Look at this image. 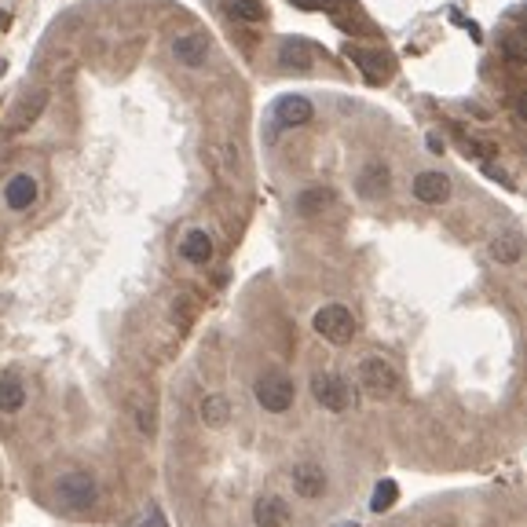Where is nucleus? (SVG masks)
I'll return each mask as SVG.
<instances>
[{
    "label": "nucleus",
    "mask_w": 527,
    "mask_h": 527,
    "mask_svg": "<svg viewBox=\"0 0 527 527\" xmlns=\"http://www.w3.org/2000/svg\"><path fill=\"white\" fill-rule=\"evenodd\" d=\"M348 59L362 70V77L370 81V85H381V81L392 73V66H388V59L381 55V52H362V48H348Z\"/></svg>",
    "instance_id": "4468645a"
},
{
    "label": "nucleus",
    "mask_w": 527,
    "mask_h": 527,
    "mask_svg": "<svg viewBox=\"0 0 527 527\" xmlns=\"http://www.w3.org/2000/svg\"><path fill=\"white\" fill-rule=\"evenodd\" d=\"M224 4H227V12H231L234 19H242V22H260V19L268 15L260 0H224Z\"/></svg>",
    "instance_id": "412c9836"
},
{
    "label": "nucleus",
    "mask_w": 527,
    "mask_h": 527,
    "mask_svg": "<svg viewBox=\"0 0 527 527\" xmlns=\"http://www.w3.org/2000/svg\"><path fill=\"white\" fill-rule=\"evenodd\" d=\"M209 37L206 33H180L176 40H173V55H176V63H183V66H206V59H209Z\"/></svg>",
    "instance_id": "9d476101"
},
{
    "label": "nucleus",
    "mask_w": 527,
    "mask_h": 527,
    "mask_svg": "<svg viewBox=\"0 0 527 527\" xmlns=\"http://www.w3.org/2000/svg\"><path fill=\"white\" fill-rule=\"evenodd\" d=\"M388 187H392L388 166H378V161H370V166L359 173V194H362V198H381Z\"/></svg>",
    "instance_id": "2eb2a0df"
},
{
    "label": "nucleus",
    "mask_w": 527,
    "mask_h": 527,
    "mask_svg": "<svg viewBox=\"0 0 527 527\" xmlns=\"http://www.w3.org/2000/svg\"><path fill=\"white\" fill-rule=\"evenodd\" d=\"M290 480H293V491L301 498H322L327 495V472H322V465H315V462H297Z\"/></svg>",
    "instance_id": "1a4fd4ad"
},
{
    "label": "nucleus",
    "mask_w": 527,
    "mask_h": 527,
    "mask_svg": "<svg viewBox=\"0 0 527 527\" xmlns=\"http://www.w3.org/2000/svg\"><path fill=\"white\" fill-rule=\"evenodd\" d=\"M315 59H319V48L311 45V40H304V37H286L278 45V63L286 70H311Z\"/></svg>",
    "instance_id": "6e6552de"
},
{
    "label": "nucleus",
    "mask_w": 527,
    "mask_h": 527,
    "mask_svg": "<svg viewBox=\"0 0 527 527\" xmlns=\"http://www.w3.org/2000/svg\"><path fill=\"white\" fill-rule=\"evenodd\" d=\"M491 257H495L498 264H516V260L523 257V242H520V234H516V231L498 234V238L491 242Z\"/></svg>",
    "instance_id": "a211bd4d"
},
{
    "label": "nucleus",
    "mask_w": 527,
    "mask_h": 527,
    "mask_svg": "<svg viewBox=\"0 0 527 527\" xmlns=\"http://www.w3.org/2000/svg\"><path fill=\"white\" fill-rule=\"evenodd\" d=\"M26 407V385L15 374L0 378V414H19Z\"/></svg>",
    "instance_id": "dca6fc26"
},
{
    "label": "nucleus",
    "mask_w": 527,
    "mask_h": 527,
    "mask_svg": "<svg viewBox=\"0 0 527 527\" xmlns=\"http://www.w3.org/2000/svg\"><path fill=\"white\" fill-rule=\"evenodd\" d=\"M253 523L257 527H286L290 523V506L282 498H275V495H264L253 506Z\"/></svg>",
    "instance_id": "ddd939ff"
},
{
    "label": "nucleus",
    "mask_w": 527,
    "mask_h": 527,
    "mask_svg": "<svg viewBox=\"0 0 527 527\" xmlns=\"http://www.w3.org/2000/svg\"><path fill=\"white\" fill-rule=\"evenodd\" d=\"M304 12H334V0H293Z\"/></svg>",
    "instance_id": "5701e85b"
},
{
    "label": "nucleus",
    "mask_w": 527,
    "mask_h": 527,
    "mask_svg": "<svg viewBox=\"0 0 527 527\" xmlns=\"http://www.w3.org/2000/svg\"><path fill=\"white\" fill-rule=\"evenodd\" d=\"M180 257L187 260V264H209L213 260V238L201 231V227H191L183 238H180Z\"/></svg>",
    "instance_id": "f8f14e48"
},
{
    "label": "nucleus",
    "mask_w": 527,
    "mask_h": 527,
    "mask_svg": "<svg viewBox=\"0 0 527 527\" xmlns=\"http://www.w3.org/2000/svg\"><path fill=\"white\" fill-rule=\"evenodd\" d=\"M271 117H275L278 129H301V125H308V121L315 117V106L304 96H282V99H275Z\"/></svg>",
    "instance_id": "423d86ee"
},
{
    "label": "nucleus",
    "mask_w": 527,
    "mask_h": 527,
    "mask_svg": "<svg viewBox=\"0 0 527 527\" xmlns=\"http://www.w3.org/2000/svg\"><path fill=\"white\" fill-rule=\"evenodd\" d=\"M395 498H399V488H395V480H381L378 488H374L370 509H374V513H385V509H392V506H395Z\"/></svg>",
    "instance_id": "4be33fe9"
},
{
    "label": "nucleus",
    "mask_w": 527,
    "mask_h": 527,
    "mask_svg": "<svg viewBox=\"0 0 527 527\" xmlns=\"http://www.w3.org/2000/svg\"><path fill=\"white\" fill-rule=\"evenodd\" d=\"M253 399L260 403L268 414H286L297 403V388H293V381L282 370H271V374H260L253 381Z\"/></svg>",
    "instance_id": "7ed1b4c3"
},
{
    "label": "nucleus",
    "mask_w": 527,
    "mask_h": 527,
    "mask_svg": "<svg viewBox=\"0 0 527 527\" xmlns=\"http://www.w3.org/2000/svg\"><path fill=\"white\" fill-rule=\"evenodd\" d=\"M311 327L322 341H330V344H352V337L359 334V322H355L352 308H344V304H322L311 315Z\"/></svg>",
    "instance_id": "f257e3e1"
},
{
    "label": "nucleus",
    "mask_w": 527,
    "mask_h": 527,
    "mask_svg": "<svg viewBox=\"0 0 527 527\" xmlns=\"http://www.w3.org/2000/svg\"><path fill=\"white\" fill-rule=\"evenodd\" d=\"M45 103H48V92H33V99H22V106L12 114V132H19V129H26L30 125V121L40 114V110H45Z\"/></svg>",
    "instance_id": "6ab92c4d"
},
{
    "label": "nucleus",
    "mask_w": 527,
    "mask_h": 527,
    "mask_svg": "<svg viewBox=\"0 0 527 527\" xmlns=\"http://www.w3.org/2000/svg\"><path fill=\"white\" fill-rule=\"evenodd\" d=\"M4 201H8V209L12 213H26L33 201H37V180L30 173H19L4 183Z\"/></svg>",
    "instance_id": "9b49d317"
},
{
    "label": "nucleus",
    "mask_w": 527,
    "mask_h": 527,
    "mask_svg": "<svg viewBox=\"0 0 527 527\" xmlns=\"http://www.w3.org/2000/svg\"><path fill=\"white\" fill-rule=\"evenodd\" d=\"M311 395H315L319 407L330 411V414H341V411H348L355 403V388L341 374H315L311 378Z\"/></svg>",
    "instance_id": "39448f33"
},
{
    "label": "nucleus",
    "mask_w": 527,
    "mask_h": 527,
    "mask_svg": "<svg viewBox=\"0 0 527 527\" xmlns=\"http://www.w3.org/2000/svg\"><path fill=\"white\" fill-rule=\"evenodd\" d=\"M359 388L370 399H388L399 392V370L385 355H367L359 362Z\"/></svg>",
    "instance_id": "20e7f679"
},
{
    "label": "nucleus",
    "mask_w": 527,
    "mask_h": 527,
    "mask_svg": "<svg viewBox=\"0 0 527 527\" xmlns=\"http://www.w3.org/2000/svg\"><path fill=\"white\" fill-rule=\"evenodd\" d=\"M99 498V483L89 472H70L63 480H55V502L66 513H89Z\"/></svg>",
    "instance_id": "f03ea898"
},
{
    "label": "nucleus",
    "mask_w": 527,
    "mask_h": 527,
    "mask_svg": "<svg viewBox=\"0 0 527 527\" xmlns=\"http://www.w3.org/2000/svg\"><path fill=\"white\" fill-rule=\"evenodd\" d=\"M414 198L425 201V206H439V201L451 198V176L439 169H425L414 176Z\"/></svg>",
    "instance_id": "0eeeda50"
},
{
    "label": "nucleus",
    "mask_w": 527,
    "mask_h": 527,
    "mask_svg": "<svg viewBox=\"0 0 527 527\" xmlns=\"http://www.w3.org/2000/svg\"><path fill=\"white\" fill-rule=\"evenodd\" d=\"M198 418L206 421L209 429H224L231 421V403L224 395H206L198 403Z\"/></svg>",
    "instance_id": "f3484780"
},
{
    "label": "nucleus",
    "mask_w": 527,
    "mask_h": 527,
    "mask_svg": "<svg viewBox=\"0 0 527 527\" xmlns=\"http://www.w3.org/2000/svg\"><path fill=\"white\" fill-rule=\"evenodd\" d=\"M330 198H334V194H330L327 187H311V191H304V194L297 198V209H301L304 217H315L319 209L330 206Z\"/></svg>",
    "instance_id": "aec40b11"
}]
</instances>
